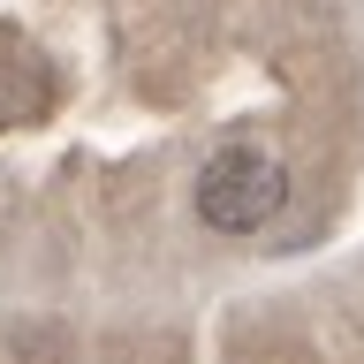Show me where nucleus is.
<instances>
[{"label": "nucleus", "mask_w": 364, "mask_h": 364, "mask_svg": "<svg viewBox=\"0 0 364 364\" xmlns=\"http://www.w3.org/2000/svg\"><path fill=\"white\" fill-rule=\"evenodd\" d=\"M289 205V167L266 144H228L198 167V220L220 235H258Z\"/></svg>", "instance_id": "nucleus-1"}]
</instances>
